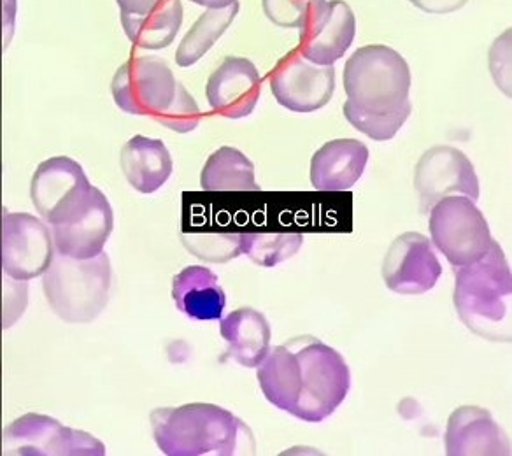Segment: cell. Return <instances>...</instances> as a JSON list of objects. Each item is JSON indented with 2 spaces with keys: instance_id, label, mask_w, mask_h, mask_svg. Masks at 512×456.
Masks as SVG:
<instances>
[{
  "instance_id": "obj_1",
  "label": "cell",
  "mask_w": 512,
  "mask_h": 456,
  "mask_svg": "<svg viewBox=\"0 0 512 456\" xmlns=\"http://www.w3.org/2000/svg\"><path fill=\"white\" fill-rule=\"evenodd\" d=\"M258 383L272 406L307 423H320L348 397L351 372L339 351L302 335L269 351L258 365Z\"/></svg>"
},
{
  "instance_id": "obj_2",
  "label": "cell",
  "mask_w": 512,
  "mask_h": 456,
  "mask_svg": "<svg viewBox=\"0 0 512 456\" xmlns=\"http://www.w3.org/2000/svg\"><path fill=\"white\" fill-rule=\"evenodd\" d=\"M153 439L167 456H234L255 453L244 421L214 404L164 407L151 413Z\"/></svg>"
},
{
  "instance_id": "obj_3",
  "label": "cell",
  "mask_w": 512,
  "mask_h": 456,
  "mask_svg": "<svg viewBox=\"0 0 512 456\" xmlns=\"http://www.w3.org/2000/svg\"><path fill=\"white\" fill-rule=\"evenodd\" d=\"M456 311L465 327L491 341H511L512 272L497 241L483 258L455 267Z\"/></svg>"
},
{
  "instance_id": "obj_4",
  "label": "cell",
  "mask_w": 512,
  "mask_h": 456,
  "mask_svg": "<svg viewBox=\"0 0 512 456\" xmlns=\"http://www.w3.org/2000/svg\"><path fill=\"white\" fill-rule=\"evenodd\" d=\"M411 85L406 58L383 44L356 50L344 67L346 102L365 113H393L411 104Z\"/></svg>"
},
{
  "instance_id": "obj_5",
  "label": "cell",
  "mask_w": 512,
  "mask_h": 456,
  "mask_svg": "<svg viewBox=\"0 0 512 456\" xmlns=\"http://www.w3.org/2000/svg\"><path fill=\"white\" fill-rule=\"evenodd\" d=\"M111 290V262L99 257H65L57 253L43 274V292L53 313L67 323H92L107 306Z\"/></svg>"
},
{
  "instance_id": "obj_6",
  "label": "cell",
  "mask_w": 512,
  "mask_h": 456,
  "mask_svg": "<svg viewBox=\"0 0 512 456\" xmlns=\"http://www.w3.org/2000/svg\"><path fill=\"white\" fill-rule=\"evenodd\" d=\"M430 236L453 269L474 264L493 243L484 214L465 195H449L430 209Z\"/></svg>"
},
{
  "instance_id": "obj_7",
  "label": "cell",
  "mask_w": 512,
  "mask_h": 456,
  "mask_svg": "<svg viewBox=\"0 0 512 456\" xmlns=\"http://www.w3.org/2000/svg\"><path fill=\"white\" fill-rule=\"evenodd\" d=\"M2 455L104 456L106 446L88 432L64 427L44 414L30 413L4 428Z\"/></svg>"
},
{
  "instance_id": "obj_8",
  "label": "cell",
  "mask_w": 512,
  "mask_h": 456,
  "mask_svg": "<svg viewBox=\"0 0 512 456\" xmlns=\"http://www.w3.org/2000/svg\"><path fill=\"white\" fill-rule=\"evenodd\" d=\"M57 255L51 227L29 213L2 211L0 264L2 272L16 281L43 276Z\"/></svg>"
},
{
  "instance_id": "obj_9",
  "label": "cell",
  "mask_w": 512,
  "mask_h": 456,
  "mask_svg": "<svg viewBox=\"0 0 512 456\" xmlns=\"http://www.w3.org/2000/svg\"><path fill=\"white\" fill-rule=\"evenodd\" d=\"M178 81L169 65L157 57H134L116 71L111 85L121 111L153 120L167 111L176 97Z\"/></svg>"
},
{
  "instance_id": "obj_10",
  "label": "cell",
  "mask_w": 512,
  "mask_h": 456,
  "mask_svg": "<svg viewBox=\"0 0 512 456\" xmlns=\"http://www.w3.org/2000/svg\"><path fill=\"white\" fill-rule=\"evenodd\" d=\"M93 186L83 167L69 157H53L37 167L30 199L48 225L72 220L90 199Z\"/></svg>"
},
{
  "instance_id": "obj_11",
  "label": "cell",
  "mask_w": 512,
  "mask_h": 456,
  "mask_svg": "<svg viewBox=\"0 0 512 456\" xmlns=\"http://www.w3.org/2000/svg\"><path fill=\"white\" fill-rule=\"evenodd\" d=\"M271 90L281 106L293 113H314L327 106L335 90L334 65L309 62L299 50L279 60L269 74Z\"/></svg>"
},
{
  "instance_id": "obj_12",
  "label": "cell",
  "mask_w": 512,
  "mask_h": 456,
  "mask_svg": "<svg viewBox=\"0 0 512 456\" xmlns=\"http://www.w3.org/2000/svg\"><path fill=\"white\" fill-rule=\"evenodd\" d=\"M414 186L420 195L421 213L449 195L479 199V179L465 153L453 146H434L420 158L414 174Z\"/></svg>"
},
{
  "instance_id": "obj_13",
  "label": "cell",
  "mask_w": 512,
  "mask_h": 456,
  "mask_svg": "<svg viewBox=\"0 0 512 456\" xmlns=\"http://www.w3.org/2000/svg\"><path fill=\"white\" fill-rule=\"evenodd\" d=\"M441 276L442 265L434 243L418 232L397 237L384 257V283L400 295L430 292Z\"/></svg>"
},
{
  "instance_id": "obj_14",
  "label": "cell",
  "mask_w": 512,
  "mask_h": 456,
  "mask_svg": "<svg viewBox=\"0 0 512 456\" xmlns=\"http://www.w3.org/2000/svg\"><path fill=\"white\" fill-rule=\"evenodd\" d=\"M114 228L113 207L106 195L93 186L90 199L72 220L51 225L57 253L65 257H99Z\"/></svg>"
},
{
  "instance_id": "obj_15",
  "label": "cell",
  "mask_w": 512,
  "mask_h": 456,
  "mask_svg": "<svg viewBox=\"0 0 512 456\" xmlns=\"http://www.w3.org/2000/svg\"><path fill=\"white\" fill-rule=\"evenodd\" d=\"M262 92V78L256 65L242 57H227L209 76L206 95L214 113L239 120L255 111Z\"/></svg>"
},
{
  "instance_id": "obj_16",
  "label": "cell",
  "mask_w": 512,
  "mask_h": 456,
  "mask_svg": "<svg viewBox=\"0 0 512 456\" xmlns=\"http://www.w3.org/2000/svg\"><path fill=\"white\" fill-rule=\"evenodd\" d=\"M356 36V18L344 0H332L300 30L297 50L316 65H334Z\"/></svg>"
},
{
  "instance_id": "obj_17",
  "label": "cell",
  "mask_w": 512,
  "mask_h": 456,
  "mask_svg": "<svg viewBox=\"0 0 512 456\" xmlns=\"http://www.w3.org/2000/svg\"><path fill=\"white\" fill-rule=\"evenodd\" d=\"M449 456L511 455V439L483 407L463 406L449 416L446 428Z\"/></svg>"
},
{
  "instance_id": "obj_18",
  "label": "cell",
  "mask_w": 512,
  "mask_h": 456,
  "mask_svg": "<svg viewBox=\"0 0 512 456\" xmlns=\"http://www.w3.org/2000/svg\"><path fill=\"white\" fill-rule=\"evenodd\" d=\"M369 148L355 139H335L321 146L311 160V185L318 192H346L362 178Z\"/></svg>"
},
{
  "instance_id": "obj_19",
  "label": "cell",
  "mask_w": 512,
  "mask_h": 456,
  "mask_svg": "<svg viewBox=\"0 0 512 456\" xmlns=\"http://www.w3.org/2000/svg\"><path fill=\"white\" fill-rule=\"evenodd\" d=\"M121 171L130 186L144 195H150L169 181L174 171L171 153L160 139L132 137L120 155Z\"/></svg>"
},
{
  "instance_id": "obj_20",
  "label": "cell",
  "mask_w": 512,
  "mask_h": 456,
  "mask_svg": "<svg viewBox=\"0 0 512 456\" xmlns=\"http://www.w3.org/2000/svg\"><path fill=\"white\" fill-rule=\"evenodd\" d=\"M220 332L228 344V355L242 367L256 369L271 351V325L264 314L251 307L221 318Z\"/></svg>"
},
{
  "instance_id": "obj_21",
  "label": "cell",
  "mask_w": 512,
  "mask_h": 456,
  "mask_svg": "<svg viewBox=\"0 0 512 456\" xmlns=\"http://www.w3.org/2000/svg\"><path fill=\"white\" fill-rule=\"evenodd\" d=\"M172 299L181 313L195 321L221 320L227 306L218 276L200 265L186 267L172 279Z\"/></svg>"
},
{
  "instance_id": "obj_22",
  "label": "cell",
  "mask_w": 512,
  "mask_h": 456,
  "mask_svg": "<svg viewBox=\"0 0 512 456\" xmlns=\"http://www.w3.org/2000/svg\"><path fill=\"white\" fill-rule=\"evenodd\" d=\"M183 23L181 0H167L144 15H121V25L130 43L143 50H164L171 46Z\"/></svg>"
},
{
  "instance_id": "obj_23",
  "label": "cell",
  "mask_w": 512,
  "mask_h": 456,
  "mask_svg": "<svg viewBox=\"0 0 512 456\" xmlns=\"http://www.w3.org/2000/svg\"><path fill=\"white\" fill-rule=\"evenodd\" d=\"M206 192H258L255 164L242 151L223 146L207 158L200 176Z\"/></svg>"
},
{
  "instance_id": "obj_24",
  "label": "cell",
  "mask_w": 512,
  "mask_h": 456,
  "mask_svg": "<svg viewBox=\"0 0 512 456\" xmlns=\"http://www.w3.org/2000/svg\"><path fill=\"white\" fill-rule=\"evenodd\" d=\"M239 8H241L239 0H234L227 8L207 9L192 29L186 32V36L179 44L176 51V62L179 67L197 64L200 58L204 57L207 51L218 43V39L227 32L239 13Z\"/></svg>"
},
{
  "instance_id": "obj_25",
  "label": "cell",
  "mask_w": 512,
  "mask_h": 456,
  "mask_svg": "<svg viewBox=\"0 0 512 456\" xmlns=\"http://www.w3.org/2000/svg\"><path fill=\"white\" fill-rule=\"evenodd\" d=\"M304 244L293 232H248L242 234V255L260 267H276L295 257Z\"/></svg>"
},
{
  "instance_id": "obj_26",
  "label": "cell",
  "mask_w": 512,
  "mask_h": 456,
  "mask_svg": "<svg viewBox=\"0 0 512 456\" xmlns=\"http://www.w3.org/2000/svg\"><path fill=\"white\" fill-rule=\"evenodd\" d=\"M413 113V106L407 104L399 111L393 113H365L351 104H344V116L358 132L369 136L374 141H390L399 134V130L404 127L407 118Z\"/></svg>"
},
{
  "instance_id": "obj_27",
  "label": "cell",
  "mask_w": 512,
  "mask_h": 456,
  "mask_svg": "<svg viewBox=\"0 0 512 456\" xmlns=\"http://www.w3.org/2000/svg\"><path fill=\"white\" fill-rule=\"evenodd\" d=\"M183 244L206 262H228L242 255V234H186Z\"/></svg>"
},
{
  "instance_id": "obj_28",
  "label": "cell",
  "mask_w": 512,
  "mask_h": 456,
  "mask_svg": "<svg viewBox=\"0 0 512 456\" xmlns=\"http://www.w3.org/2000/svg\"><path fill=\"white\" fill-rule=\"evenodd\" d=\"M262 4L265 16L278 27L302 30L327 6V0H262Z\"/></svg>"
},
{
  "instance_id": "obj_29",
  "label": "cell",
  "mask_w": 512,
  "mask_h": 456,
  "mask_svg": "<svg viewBox=\"0 0 512 456\" xmlns=\"http://www.w3.org/2000/svg\"><path fill=\"white\" fill-rule=\"evenodd\" d=\"M155 122L164 125L169 130L178 132V134H186V132H193L199 127L202 122V113L192 95L186 92L185 86L178 83L176 97L172 100L171 106L157 116Z\"/></svg>"
},
{
  "instance_id": "obj_30",
  "label": "cell",
  "mask_w": 512,
  "mask_h": 456,
  "mask_svg": "<svg viewBox=\"0 0 512 456\" xmlns=\"http://www.w3.org/2000/svg\"><path fill=\"white\" fill-rule=\"evenodd\" d=\"M409 2L430 15H446L462 9L469 0H409Z\"/></svg>"
},
{
  "instance_id": "obj_31",
  "label": "cell",
  "mask_w": 512,
  "mask_h": 456,
  "mask_svg": "<svg viewBox=\"0 0 512 456\" xmlns=\"http://www.w3.org/2000/svg\"><path fill=\"white\" fill-rule=\"evenodd\" d=\"M120 6L121 15L137 16L158 8L167 0H116Z\"/></svg>"
},
{
  "instance_id": "obj_32",
  "label": "cell",
  "mask_w": 512,
  "mask_h": 456,
  "mask_svg": "<svg viewBox=\"0 0 512 456\" xmlns=\"http://www.w3.org/2000/svg\"><path fill=\"white\" fill-rule=\"evenodd\" d=\"M190 2L197 4V6H204L207 9H221L230 6L234 0H190Z\"/></svg>"
}]
</instances>
